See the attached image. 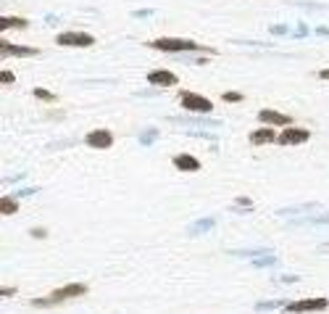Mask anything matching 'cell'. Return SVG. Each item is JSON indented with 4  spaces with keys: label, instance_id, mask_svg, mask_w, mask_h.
Segmentation results:
<instances>
[{
    "label": "cell",
    "instance_id": "1",
    "mask_svg": "<svg viewBox=\"0 0 329 314\" xmlns=\"http://www.w3.org/2000/svg\"><path fill=\"white\" fill-rule=\"evenodd\" d=\"M148 45L155 51H163V53H198V51L211 53V56L216 53L213 48H206V45H198L195 40H184V37H158Z\"/></svg>",
    "mask_w": 329,
    "mask_h": 314
},
{
    "label": "cell",
    "instance_id": "2",
    "mask_svg": "<svg viewBox=\"0 0 329 314\" xmlns=\"http://www.w3.org/2000/svg\"><path fill=\"white\" fill-rule=\"evenodd\" d=\"M85 293H87V285H85V282H69V285L56 288L53 293L42 296V298H32V306H37V309H42V306H56V304L69 301V298H79V296H85Z\"/></svg>",
    "mask_w": 329,
    "mask_h": 314
},
{
    "label": "cell",
    "instance_id": "3",
    "mask_svg": "<svg viewBox=\"0 0 329 314\" xmlns=\"http://www.w3.org/2000/svg\"><path fill=\"white\" fill-rule=\"evenodd\" d=\"M179 106L190 114H211L213 111V103L208 98L198 95V92H187V90L179 92Z\"/></svg>",
    "mask_w": 329,
    "mask_h": 314
},
{
    "label": "cell",
    "instance_id": "4",
    "mask_svg": "<svg viewBox=\"0 0 329 314\" xmlns=\"http://www.w3.org/2000/svg\"><path fill=\"white\" fill-rule=\"evenodd\" d=\"M329 309V298L316 296V298H297L292 304H285V311L290 314H300V311H324Z\"/></svg>",
    "mask_w": 329,
    "mask_h": 314
},
{
    "label": "cell",
    "instance_id": "5",
    "mask_svg": "<svg viewBox=\"0 0 329 314\" xmlns=\"http://www.w3.org/2000/svg\"><path fill=\"white\" fill-rule=\"evenodd\" d=\"M56 42L61 48H90V45H95V37L90 32H61Z\"/></svg>",
    "mask_w": 329,
    "mask_h": 314
},
{
    "label": "cell",
    "instance_id": "6",
    "mask_svg": "<svg viewBox=\"0 0 329 314\" xmlns=\"http://www.w3.org/2000/svg\"><path fill=\"white\" fill-rule=\"evenodd\" d=\"M308 137H311V130H306V127H287V130L279 132L277 143L279 146H300Z\"/></svg>",
    "mask_w": 329,
    "mask_h": 314
},
{
    "label": "cell",
    "instance_id": "7",
    "mask_svg": "<svg viewBox=\"0 0 329 314\" xmlns=\"http://www.w3.org/2000/svg\"><path fill=\"white\" fill-rule=\"evenodd\" d=\"M85 143L95 151H105L114 146V135H111V130H92V132H87Z\"/></svg>",
    "mask_w": 329,
    "mask_h": 314
},
{
    "label": "cell",
    "instance_id": "8",
    "mask_svg": "<svg viewBox=\"0 0 329 314\" xmlns=\"http://www.w3.org/2000/svg\"><path fill=\"white\" fill-rule=\"evenodd\" d=\"M258 119L263 124H271V127H290L292 119L287 114H282V111H274V108H261L258 111Z\"/></svg>",
    "mask_w": 329,
    "mask_h": 314
},
{
    "label": "cell",
    "instance_id": "9",
    "mask_svg": "<svg viewBox=\"0 0 329 314\" xmlns=\"http://www.w3.org/2000/svg\"><path fill=\"white\" fill-rule=\"evenodd\" d=\"M148 82L153 87H174L177 85V74L174 71H166V69H155L148 74Z\"/></svg>",
    "mask_w": 329,
    "mask_h": 314
},
{
    "label": "cell",
    "instance_id": "10",
    "mask_svg": "<svg viewBox=\"0 0 329 314\" xmlns=\"http://www.w3.org/2000/svg\"><path fill=\"white\" fill-rule=\"evenodd\" d=\"M0 53L3 56H19V58H26V56H37L40 51L37 48H24V45H13V42H0Z\"/></svg>",
    "mask_w": 329,
    "mask_h": 314
},
{
    "label": "cell",
    "instance_id": "11",
    "mask_svg": "<svg viewBox=\"0 0 329 314\" xmlns=\"http://www.w3.org/2000/svg\"><path fill=\"white\" fill-rule=\"evenodd\" d=\"M279 135L271 130V124L269 127H263V130H256V132H250V143L253 146H266V143H274Z\"/></svg>",
    "mask_w": 329,
    "mask_h": 314
},
{
    "label": "cell",
    "instance_id": "12",
    "mask_svg": "<svg viewBox=\"0 0 329 314\" xmlns=\"http://www.w3.org/2000/svg\"><path fill=\"white\" fill-rule=\"evenodd\" d=\"M174 166L179 172H198L200 161L195 159V156H190V153H179V156H174Z\"/></svg>",
    "mask_w": 329,
    "mask_h": 314
},
{
    "label": "cell",
    "instance_id": "13",
    "mask_svg": "<svg viewBox=\"0 0 329 314\" xmlns=\"http://www.w3.org/2000/svg\"><path fill=\"white\" fill-rule=\"evenodd\" d=\"M206 116V114H203ZM179 119V116H171V122L174 124H200V127H222V122H216V119Z\"/></svg>",
    "mask_w": 329,
    "mask_h": 314
},
{
    "label": "cell",
    "instance_id": "14",
    "mask_svg": "<svg viewBox=\"0 0 329 314\" xmlns=\"http://www.w3.org/2000/svg\"><path fill=\"white\" fill-rule=\"evenodd\" d=\"M26 19H21V16H3L0 19V29H26Z\"/></svg>",
    "mask_w": 329,
    "mask_h": 314
},
{
    "label": "cell",
    "instance_id": "15",
    "mask_svg": "<svg viewBox=\"0 0 329 314\" xmlns=\"http://www.w3.org/2000/svg\"><path fill=\"white\" fill-rule=\"evenodd\" d=\"M213 225H216V219L213 216H208V219H198L195 225H190V235H198V232H208V230H213Z\"/></svg>",
    "mask_w": 329,
    "mask_h": 314
},
{
    "label": "cell",
    "instance_id": "16",
    "mask_svg": "<svg viewBox=\"0 0 329 314\" xmlns=\"http://www.w3.org/2000/svg\"><path fill=\"white\" fill-rule=\"evenodd\" d=\"M16 211H19L16 198H11V196H3V198H0V214L11 216V214H16Z\"/></svg>",
    "mask_w": 329,
    "mask_h": 314
},
{
    "label": "cell",
    "instance_id": "17",
    "mask_svg": "<svg viewBox=\"0 0 329 314\" xmlns=\"http://www.w3.org/2000/svg\"><path fill=\"white\" fill-rule=\"evenodd\" d=\"M155 137H158V130H148V132L140 135V143H143V146H150Z\"/></svg>",
    "mask_w": 329,
    "mask_h": 314
},
{
    "label": "cell",
    "instance_id": "18",
    "mask_svg": "<svg viewBox=\"0 0 329 314\" xmlns=\"http://www.w3.org/2000/svg\"><path fill=\"white\" fill-rule=\"evenodd\" d=\"M35 98H40V101H50V103L56 101L53 92H50V90H42V87H37V90H35Z\"/></svg>",
    "mask_w": 329,
    "mask_h": 314
},
{
    "label": "cell",
    "instance_id": "19",
    "mask_svg": "<svg viewBox=\"0 0 329 314\" xmlns=\"http://www.w3.org/2000/svg\"><path fill=\"white\" fill-rule=\"evenodd\" d=\"M274 306H285L282 301H261L258 304V311H269V309H274Z\"/></svg>",
    "mask_w": 329,
    "mask_h": 314
},
{
    "label": "cell",
    "instance_id": "20",
    "mask_svg": "<svg viewBox=\"0 0 329 314\" xmlns=\"http://www.w3.org/2000/svg\"><path fill=\"white\" fill-rule=\"evenodd\" d=\"M224 101L227 103H240L242 101V92H224Z\"/></svg>",
    "mask_w": 329,
    "mask_h": 314
},
{
    "label": "cell",
    "instance_id": "21",
    "mask_svg": "<svg viewBox=\"0 0 329 314\" xmlns=\"http://www.w3.org/2000/svg\"><path fill=\"white\" fill-rule=\"evenodd\" d=\"M0 82H3V85H13V82H16V77H13V71H3V74H0Z\"/></svg>",
    "mask_w": 329,
    "mask_h": 314
},
{
    "label": "cell",
    "instance_id": "22",
    "mask_svg": "<svg viewBox=\"0 0 329 314\" xmlns=\"http://www.w3.org/2000/svg\"><path fill=\"white\" fill-rule=\"evenodd\" d=\"M269 264H277V256H263V259H256V267H269Z\"/></svg>",
    "mask_w": 329,
    "mask_h": 314
},
{
    "label": "cell",
    "instance_id": "23",
    "mask_svg": "<svg viewBox=\"0 0 329 314\" xmlns=\"http://www.w3.org/2000/svg\"><path fill=\"white\" fill-rule=\"evenodd\" d=\"M45 235H48V230H45V227H35L32 230V238H37V240H42Z\"/></svg>",
    "mask_w": 329,
    "mask_h": 314
},
{
    "label": "cell",
    "instance_id": "24",
    "mask_svg": "<svg viewBox=\"0 0 329 314\" xmlns=\"http://www.w3.org/2000/svg\"><path fill=\"white\" fill-rule=\"evenodd\" d=\"M271 32H274V35H287L290 29H287V27H271Z\"/></svg>",
    "mask_w": 329,
    "mask_h": 314
},
{
    "label": "cell",
    "instance_id": "25",
    "mask_svg": "<svg viewBox=\"0 0 329 314\" xmlns=\"http://www.w3.org/2000/svg\"><path fill=\"white\" fill-rule=\"evenodd\" d=\"M0 293H3V296H13V293H16V288H3Z\"/></svg>",
    "mask_w": 329,
    "mask_h": 314
},
{
    "label": "cell",
    "instance_id": "26",
    "mask_svg": "<svg viewBox=\"0 0 329 314\" xmlns=\"http://www.w3.org/2000/svg\"><path fill=\"white\" fill-rule=\"evenodd\" d=\"M319 77H321V80H329V69H321V71H319Z\"/></svg>",
    "mask_w": 329,
    "mask_h": 314
}]
</instances>
